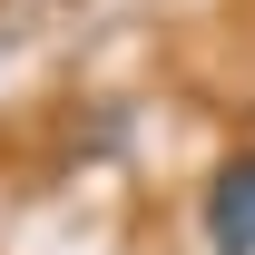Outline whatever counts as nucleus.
<instances>
[{
	"mask_svg": "<svg viewBox=\"0 0 255 255\" xmlns=\"http://www.w3.org/2000/svg\"><path fill=\"white\" fill-rule=\"evenodd\" d=\"M196 226H206V255H255V147L226 157L196 196Z\"/></svg>",
	"mask_w": 255,
	"mask_h": 255,
	"instance_id": "f257e3e1",
	"label": "nucleus"
}]
</instances>
